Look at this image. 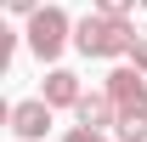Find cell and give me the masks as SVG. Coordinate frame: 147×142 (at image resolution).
Listing matches in <instances>:
<instances>
[{
  "label": "cell",
  "mask_w": 147,
  "mask_h": 142,
  "mask_svg": "<svg viewBox=\"0 0 147 142\" xmlns=\"http://www.w3.org/2000/svg\"><path fill=\"white\" fill-rule=\"evenodd\" d=\"M74 46V23L62 6H40L34 17H28V51L40 57V63H57V57Z\"/></svg>",
  "instance_id": "cell-2"
},
{
  "label": "cell",
  "mask_w": 147,
  "mask_h": 142,
  "mask_svg": "<svg viewBox=\"0 0 147 142\" xmlns=\"http://www.w3.org/2000/svg\"><path fill=\"white\" fill-rule=\"evenodd\" d=\"M51 114H57V108L45 102V97H23V102H11V108H6V119H11V131H17L23 142H45Z\"/></svg>",
  "instance_id": "cell-4"
},
{
  "label": "cell",
  "mask_w": 147,
  "mask_h": 142,
  "mask_svg": "<svg viewBox=\"0 0 147 142\" xmlns=\"http://www.w3.org/2000/svg\"><path fill=\"white\" fill-rule=\"evenodd\" d=\"M142 0H96V12H108V17H130Z\"/></svg>",
  "instance_id": "cell-8"
},
{
  "label": "cell",
  "mask_w": 147,
  "mask_h": 142,
  "mask_svg": "<svg viewBox=\"0 0 147 142\" xmlns=\"http://www.w3.org/2000/svg\"><path fill=\"white\" fill-rule=\"evenodd\" d=\"M102 91L113 97L119 114H147V74L136 68V63H119V68L102 80Z\"/></svg>",
  "instance_id": "cell-3"
},
{
  "label": "cell",
  "mask_w": 147,
  "mask_h": 142,
  "mask_svg": "<svg viewBox=\"0 0 147 142\" xmlns=\"http://www.w3.org/2000/svg\"><path fill=\"white\" fill-rule=\"evenodd\" d=\"M142 29H130V17H108V12H91V17L74 23V46L85 57H130Z\"/></svg>",
  "instance_id": "cell-1"
},
{
  "label": "cell",
  "mask_w": 147,
  "mask_h": 142,
  "mask_svg": "<svg viewBox=\"0 0 147 142\" xmlns=\"http://www.w3.org/2000/svg\"><path fill=\"white\" fill-rule=\"evenodd\" d=\"M142 12H147V0H142Z\"/></svg>",
  "instance_id": "cell-12"
},
{
  "label": "cell",
  "mask_w": 147,
  "mask_h": 142,
  "mask_svg": "<svg viewBox=\"0 0 147 142\" xmlns=\"http://www.w3.org/2000/svg\"><path fill=\"white\" fill-rule=\"evenodd\" d=\"M113 137H119V142H147V114H119Z\"/></svg>",
  "instance_id": "cell-7"
},
{
  "label": "cell",
  "mask_w": 147,
  "mask_h": 142,
  "mask_svg": "<svg viewBox=\"0 0 147 142\" xmlns=\"http://www.w3.org/2000/svg\"><path fill=\"white\" fill-rule=\"evenodd\" d=\"M51 108H79V97H85V85H79V74L74 68H51L45 74V91H40Z\"/></svg>",
  "instance_id": "cell-6"
},
{
  "label": "cell",
  "mask_w": 147,
  "mask_h": 142,
  "mask_svg": "<svg viewBox=\"0 0 147 142\" xmlns=\"http://www.w3.org/2000/svg\"><path fill=\"white\" fill-rule=\"evenodd\" d=\"M130 63H136V68L147 74V29H142V34H136V46H130Z\"/></svg>",
  "instance_id": "cell-10"
},
{
  "label": "cell",
  "mask_w": 147,
  "mask_h": 142,
  "mask_svg": "<svg viewBox=\"0 0 147 142\" xmlns=\"http://www.w3.org/2000/svg\"><path fill=\"white\" fill-rule=\"evenodd\" d=\"M74 119L91 125V131H108V125H119V108H113L108 91H85V97H79V108H74Z\"/></svg>",
  "instance_id": "cell-5"
},
{
  "label": "cell",
  "mask_w": 147,
  "mask_h": 142,
  "mask_svg": "<svg viewBox=\"0 0 147 142\" xmlns=\"http://www.w3.org/2000/svg\"><path fill=\"white\" fill-rule=\"evenodd\" d=\"M62 142H108V137L91 131V125H74V131H62Z\"/></svg>",
  "instance_id": "cell-9"
},
{
  "label": "cell",
  "mask_w": 147,
  "mask_h": 142,
  "mask_svg": "<svg viewBox=\"0 0 147 142\" xmlns=\"http://www.w3.org/2000/svg\"><path fill=\"white\" fill-rule=\"evenodd\" d=\"M6 12H17V17H34V12H40V0H6Z\"/></svg>",
  "instance_id": "cell-11"
}]
</instances>
